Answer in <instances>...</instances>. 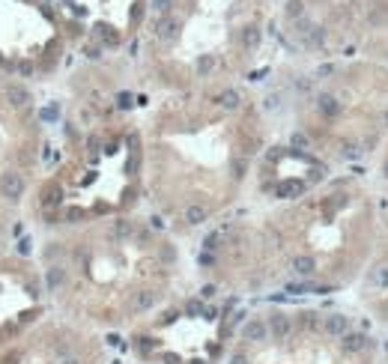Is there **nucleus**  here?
Listing matches in <instances>:
<instances>
[{"instance_id":"1","label":"nucleus","mask_w":388,"mask_h":364,"mask_svg":"<svg viewBox=\"0 0 388 364\" xmlns=\"http://www.w3.org/2000/svg\"><path fill=\"white\" fill-rule=\"evenodd\" d=\"M323 331L328 337H344L350 331V317H344V314H328V317H323Z\"/></svg>"},{"instance_id":"2","label":"nucleus","mask_w":388,"mask_h":364,"mask_svg":"<svg viewBox=\"0 0 388 364\" xmlns=\"http://www.w3.org/2000/svg\"><path fill=\"white\" fill-rule=\"evenodd\" d=\"M0 188H3V194L9 200H18L21 194H24V179H21V173H3L0 176Z\"/></svg>"},{"instance_id":"3","label":"nucleus","mask_w":388,"mask_h":364,"mask_svg":"<svg viewBox=\"0 0 388 364\" xmlns=\"http://www.w3.org/2000/svg\"><path fill=\"white\" fill-rule=\"evenodd\" d=\"M266 326H269V334H272V337H278V340H287V337H290V331H293L290 317H284V314H272V320H269Z\"/></svg>"},{"instance_id":"4","label":"nucleus","mask_w":388,"mask_h":364,"mask_svg":"<svg viewBox=\"0 0 388 364\" xmlns=\"http://www.w3.org/2000/svg\"><path fill=\"white\" fill-rule=\"evenodd\" d=\"M370 346V337L361 331H347L344 334V352H364Z\"/></svg>"},{"instance_id":"5","label":"nucleus","mask_w":388,"mask_h":364,"mask_svg":"<svg viewBox=\"0 0 388 364\" xmlns=\"http://www.w3.org/2000/svg\"><path fill=\"white\" fill-rule=\"evenodd\" d=\"M179 33V21L176 18H170V15H162L159 21H156V36L162 39V42H170L173 36Z\"/></svg>"},{"instance_id":"6","label":"nucleus","mask_w":388,"mask_h":364,"mask_svg":"<svg viewBox=\"0 0 388 364\" xmlns=\"http://www.w3.org/2000/svg\"><path fill=\"white\" fill-rule=\"evenodd\" d=\"M156 301H159V293L140 290V293H134V298H131V310H134V314H143V310H150Z\"/></svg>"},{"instance_id":"7","label":"nucleus","mask_w":388,"mask_h":364,"mask_svg":"<svg viewBox=\"0 0 388 364\" xmlns=\"http://www.w3.org/2000/svg\"><path fill=\"white\" fill-rule=\"evenodd\" d=\"M242 334H245V340H266L269 337V326L260 323V320H251V323H245Z\"/></svg>"},{"instance_id":"8","label":"nucleus","mask_w":388,"mask_h":364,"mask_svg":"<svg viewBox=\"0 0 388 364\" xmlns=\"http://www.w3.org/2000/svg\"><path fill=\"white\" fill-rule=\"evenodd\" d=\"M6 99L12 101L15 108H24V105L30 101V93H27V87H21V84H9V87H6Z\"/></svg>"},{"instance_id":"9","label":"nucleus","mask_w":388,"mask_h":364,"mask_svg":"<svg viewBox=\"0 0 388 364\" xmlns=\"http://www.w3.org/2000/svg\"><path fill=\"white\" fill-rule=\"evenodd\" d=\"M302 191H305V185H302L299 179H284V182H278V188H275L278 197H299Z\"/></svg>"},{"instance_id":"10","label":"nucleus","mask_w":388,"mask_h":364,"mask_svg":"<svg viewBox=\"0 0 388 364\" xmlns=\"http://www.w3.org/2000/svg\"><path fill=\"white\" fill-rule=\"evenodd\" d=\"M293 269H296V275L311 278V275L317 272V260H314L311 254H302V257H296V260H293Z\"/></svg>"},{"instance_id":"11","label":"nucleus","mask_w":388,"mask_h":364,"mask_svg":"<svg viewBox=\"0 0 388 364\" xmlns=\"http://www.w3.org/2000/svg\"><path fill=\"white\" fill-rule=\"evenodd\" d=\"M182 218H185V224H203V221H206V206H200V203H191V206H188V209H185V215H182Z\"/></svg>"},{"instance_id":"12","label":"nucleus","mask_w":388,"mask_h":364,"mask_svg":"<svg viewBox=\"0 0 388 364\" xmlns=\"http://www.w3.org/2000/svg\"><path fill=\"white\" fill-rule=\"evenodd\" d=\"M63 281H66V269L51 266V269H48V275H45V287H48V290H57Z\"/></svg>"},{"instance_id":"13","label":"nucleus","mask_w":388,"mask_h":364,"mask_svg":"<svg viewBox=\"0 0 388 364\" xmlns=\"http://www.w3.org/2000/svg\"><path fill=\"white\" fill-rule=\"evenodd\" d=\"M218 105L227 108V111L239 108V93H236V90H224V93H218Z\"/></svg>"},{"instance_id":"14","label":"nucleus","mask_w":388,"mask_h":364,"mask_svg":"<svg viewBox=\"0 0 388 364\" xmlns=\"http://www.w3.org/2000/svg\"><path fill=\"white\" fill-rule=\"evenodd\" d=\"M131 233H134V224L126 221V218H120V221L114 224V239H129Z\"/></svg>"},{"instance_id":"15","label":"nucleus","mask_w":388,"mask_h":364,"mask_svg":"<svg viewBox=\"0 0 388 364\" xmlns=\"http://www.w3.org/2000/svg\"><path fill=\"white\" fill-rule=\"evenodd\" d=\"M242 45H245V48H257L260 45V30L257 27H245V30H242Z\"/></svg>"},{"instance_id":"16","label":"nucleus","mask_w":388,"mask_h":364,"mask_svg":"<svg viewBox=\"0 0 388 364\" xmlns=\"http://www.w3.org/2000/svg\"><path fill=\"white\" fill-rule=\"evenodd\" d=\"M320 111H323L325 117H334L337 114V101L331 99V96H320Z\"/></svg>"},{"instance_id":"17","label":"nucleus","mask_w":388,"mask_h":364,"mask_svg":"<svg viewBox=\"0 0 388 364\" xmlns=\"http://www.w3.org/2000/svg\"><path fill=\"white\" fill-rule=\"evenodd\" d=\"M370 284H373V287H385L388 284V269H376V272L370 275Z\"/></svg>"},{"instance_id":"18","label":"nucleus","mask_w":388,"mask_h":364,"mask_svg":"<svg viewBox=\"0 0 388 364\" xmlns=\"http://www.w3.org/2000/svg\"><path fill=\"white\" fill-rule=\"evenodd\" d=\"M200 310H203V304H200V301H197V298H191V301H188V304H185V314H188V317H197V314H200Z\"/></svg>"},{"instance_id":"19","label":"nucleus","mask_w":388,"mask_h":364,"mask_svg":"<svg viewBox=\"0 0 388 364\" xmlns=\"http://www.w3.org/2000/svg\"><path fill=\"white\" fill-rule=\"evenodd\" d=\"M170 3H173V0H153V9L167 15V12H170Z\"/></svg>"},{"instance_id":"20","label":"nucleus","mask_w":388,"mask_h":364,"mask_svg":"<svg viewBox=\"0 0 388 364\" xmlns=\"http://www.w3.org/2000/svg\"><path fill=\"white\" fill-rule=\"evenodd\" d=\"M212 66H215V60H212V57H203V60L197 63V72H200V75H206Z\"/></svg>"},{"instance_id":"21","label":"nucleus","mask_w":388,"mask_h":364,"mask_svg":"<svg viewBox=\"0 0 388 364\" xmlns=\"http://www.w3.org/2000/svg\"><path fill=\"white\" fill-rule=\"evenodd\" d=\"M57 114H60V108H57V105H51V108H45V111H42V120H57Z\"/></svg>"},{"instance_id":"22","label":"nucleus","mask_w":388,"mask_h":364,"mask_svg":"<svg viewBox=\"0 0 388 364\" xmlns=\"http://www.w3.org/2000/svg\"><path fill=\"white\" fill-rule=\"evenodd\" d=\"M287 12H290L293 18H296V15H299V12H302V3H299V0H293L290 6H287Z\"/></svg>"},{"instance_id":"23","label":"nucleus","mask_w":388,"mask_h":364,"mask_svg":"<svg viewBox=\"0 0 388 364\" xmlns=\"http://www.w3.org/2000/svg\"><path fill=\"white\" fill-rule=\"evenodd\" d=\"M293 146H308V137L305 134H293Z\"/></svg>"},{"instance_id":"24","label":"nucleus","mask_w":388,"mask_h":364,"mask_svg":"<svg viewBox=\"0 0 388 364\" xmlns=\"http://www.w3.org/2000/svg\"><path fill=\"white\" fill-rule=\"evenodd\" d=\"M18 254H30V239H21L18 242Z\"/></svg>"},{"instance_id":"25","label":"nucleus","mask_w":388,"mask_h":364,"mask_svg":"<svg viewBox=\"0 0 388 364\" xmlns=\"http://www.w3.org/2000/svg\"><path fill=\"white\" fill-rule=\"evenodd\" d=\"M117 101H120V108H129V105H131V96H129V93H120V96H117Z\"/></svg>"},{"instance_id":"26","label":"nucleus","mask_w":388,"mask_h":364,"mask_svg":"<svg viewBox=\"0 0 388 364\" xmlns=\"http://www.w3.org/2000/svg\"><path fill=\"white\" fill-rule=\"evenodd\" d=\"M81 215H84V212H81V209H69V212H66V218H69V221H78V218H81Z\"/></svg>"},{"instance_id":"27","label":"nucleus","mask_w":388,"mask_h":364,"mask_svg":"<svg viewBox=\"0 0 388 364\" xmlns=\"http://www.w3.org/2000/svg\"><path fill=\"white\" fill-rule=\"evenodd\" d=\"M200 296H203V298H212V296H215V287H212V284H209V287H203V290H200Z\"/></svg>"},{"instance_id":"28","label":"nucleus","mask_w":388,"mask_h":364,"mask_svg":"<svg viewBox=\"0 0 388 364\" xmlns=\"http://www.w3.org/2000/svg\"><path fill=\"white\" fill-rule=\"evenodd\" d=\"M162 358H164L167 364H179V355H173V352H164Z\"/></svg>"},{"instance_id":"29","label":"nucleus","mask_w":388,"mask_h":364,"mask_svg":"<svg viewBox=\"0 0 388 364\" xmlns=\"http://www.w3.org/2000/svg\"><path fill=\"white\" fill-rule=\"evenodd\" d=\"M230 364H248V361H245V355H233V358H230Z\"/></svg>"},{"instance_id":"30","label":"nucleus","mask_w":388,"mask_h":364,"mask_svg":"<svg viewBox=\"0 0 388 364\" xmlns=\"http://www.w3.org/2000/svg\"><path fill=\"white\" fill-rule=\"evenodd\" d=\"M60 364H81V361H78V358H63Z\"/></svg>"}]
</instances>
